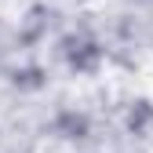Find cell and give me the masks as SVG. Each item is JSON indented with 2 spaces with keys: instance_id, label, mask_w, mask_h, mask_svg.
I'll use <instances>...</instances> for the list:
<instances>
[{
  "instance_id": "2",
  "label": "cell",
  "mask_w": 153,
  "mask_h": 153,
  "mask_svg": "<svg viewBox=\"0 0 153 153\" xmlns=\"http://www.w3.org/2000/svg\"><path fill=\"white\" fill-rule=\"evenodd\" d=\"M0 59H4V36H0Z\"/></svg>"
},
{
  "instance_id": "3",
  "label": "cell",
  "mask_w": 153,
  "mask_h": 153,
  "mask_svg": "<svg viewBox=\"0 0 153 153\" xmlns=\"http://www.w3.org/2000/svg\"><path fill=\"white\" fill-rule=\"evenodd\" d=\"M7 153H18V149H7Z\"/></svg>"
},
{
  "instance_id": "1",
  "label": "cell",
  "mask_w": 153,
  "mask_h": 153,
  "mask_svg": "<svg viewBox=\"0 0 153 153\" xmlns=\"http://www.w3.org/2000/svg\"><path fill=\"white\" fill-rule=\"evenodd\" d=\"M55 51H59V59L69 73H80V76H91L99 73L106 66V40L99 33H95L91 26H73L59 36V44H55Z\"/></svg>"
}]
</instances>
